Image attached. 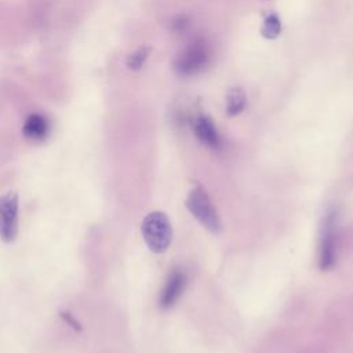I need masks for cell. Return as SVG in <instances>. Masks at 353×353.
I'll list each match as a JSON object with an SVG mask.
<instances>
[{
  "instance_id": "7c38bea8",
  "label": "cell",
  "mask_w": 353,
  "mask_h": 353,
  "mask_svg": "<svg viewBox=\"0 0 353 353\" xmlns=\"http://www.w3.org/2000/svg\"><path fill=\"white\" fill-rule=\"evenodd\" d=\"M188 23H189V22H188L183 17H179L178 19L174 21V29L178 30V32H183L185 28L188 26Z\"/></svg>"
},
{
  "instance_id": "277c9868",
  "label": "cell",
  "mask_w": 353,
  "mask_h": 353,
  "mask_svg": "<svg viewBox=\"0 0 353 353\" xmlns=\"http://www.w3.org/2000/svg\"><path fill=\"white\" fill-rule=\"evenodd\" d=\"M18 233V194L8 192L0 197V239L6 243L15 240Z\"/></svg>"
},
{
  "instance_id": "30bf717a",
  "label": "cell",
  "mask_w": 353,
  "mask_h": 353,
  "mask_svg": "<svg viewBox=\"0 0 353 353\" xmlns=\"http://www.w3.org/2000/svg\"><path fill=\"white\" fill-rule=\"evenodd\" d=\"M149 52H150V48L146 47V46H143V47L138 48L137 51L131 52V54L127 57V61H125L127 66H128L130 69H132V70L141 69V68L143 66V63L146 62V59H148V57H149Z\"/></svg>"
},
{
  "instance_id": "5b68a950",
  "label": "cell",
  "mask_w": 353,
  "mask_h": 353,
  "mask_svg": "<svg viewBox=\"0 0 353 353\" xmlns=\"http://www.w3.org/2000/svg\"><path fill=\"white\" fill-rule=\"evenodd\" d=\"M335 226L336 214L335 211H328L324 215L320 233L319 266L321 270H328L335 263Z\"/></svg>"
},
{
  "instance_id": "3957f363",
  "label": "cell",
  "mask_w": 353,
  "mask_h": 353,
  "mask_svg": "<svg viewBox=\"0 0 353 353\" xmlns=\"http://www.w3.org/2000/svg\"><path fill=\"white\" fill-rule=\"evenodd\" d=\"M210 54V46L205 40H194L176 58L175 69L182 76L196 74L208 63Z\"/></svg>"
},
{
  "instance_id": "6da1fadb",
  "label": "cell",
  "mask_w": 353,
  "mask_h": 353,
  "mask_svg": "<svg viewBox=\"0 0 353 353\" xmlns=\"http://www.w3.org/2000/svg\"><path fill=\"white\" fill-rule=\"evenodd\" d=\"M143 240L150 251L164 252L172 239V228L164 212L153 211L148 214L141 225Z\"/></svg>"
},
{
  "instance_id": "7a4b0ae2",
  "label": "cell",
  "mask_w": 353,
  "mask_h": 353,
  "mask_svg": "<svg viewBox=\"0 0 353 353\" xmlns=\"http://www.w3.org/2000/svg\"><path fill=\"white\" fill-rule=\"evenodd\" d=\"M186 208L205 229L214 233L221 230L219 215L203 186L197 185L189 192L186 197Z\"/></svg>"
},
{
  "instance_id": "8fae6325",
  "label": "cell",
  "mask_w": 353,
  "mask_h": 353,
  "mask_svg": "<svg viewBox=\"0 0 353 353\" xmlns=\"http://www.w3.org/2000/svg\"><path fill=\"white\" fill-rule=\"evenodd\" d=\"M280 30H281V23H280V19L276 17V15H270L266 18V21L263 22L262 25V34L268 39H274L280 34Z\"/></svg>"
},
{
  "instance_id": "8992f818",
  "label": "cell",
  "mask_w": 353,
  "mask_h": 353,
  "mask_svg": "<svg viewBox=\"0 0 353 353\" xmlns=\"http://www.w3.org/2000/svg\"><path fill=\"white\" fill-rule=\"evenodd\" d=\"M188 284V277L186 273L182 269H174L163 290L160 294V299H159V305L161 309H170L175 305V302L179 299V296L182 295V292L185 291Z\"/></svg>"
},
{
  "instance_id": "9c48e42d",
  "label": "cell",
  "mask_w": 353,
  "mask_h": 353,
  "mask_svg": "<svg viewBox=\"0 0 353 353\" xmlns=\"http://www.w3.org/2000/svg\"><path fill=\"white\" fill-rule=\"evenodd\" d=\"M245 106V94L241 88H232L226 95V113L229 116L239 114Z\"/></svg>"
},
{
  "instance_id": "ba28073f",
  "label": "cell",
  "mask_w": 353,
  "mask_h": 353,
  "mask_svg": "<svg viewBox=\"0 0 353 353\" xmlns=\"http://www.w3.org/2000/svg\"><path fill=\"white\" fill-rule=\"evenodd\" d=\"M193 130L194 135L201 143L211 149H221V137L211 119H208L207 116H199L193 123Z\"/></svg>"
},
{
  "instance_id": "52a82bcc",
  "label": "cell",
  "mask_w": 353,
  "mask_h": 353,
  "mask_svg": "<svg viewBox=\"0 0 353 353\" xmlns=\"http://www.w3.org/2000/svg\"><path fill=\"white\" fill-rule=\"evenodd\" d=\"M51 124L43 113H30L22 127L23 137L30 142H43L50 135Z\"/></svg>"
}]
</instances>
